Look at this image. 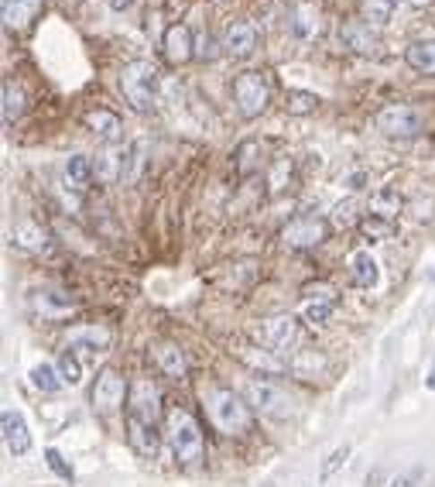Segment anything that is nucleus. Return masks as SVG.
Returning <instances> with one entry per match:
<instances>
[{
  "label": "nucleus",
  "instance_id": "obj_21",
  "mask_svg": "<svg viewBox=\"0 0 435 487\" xmlns=\"http://www.w3.org/2000/svg\"><path fill=\"white\" fill-rule=\"evenodd\" d=\"M288 370L295 378H302V381H312L326 370V357L319 351H312V347H305V351H295L288 357Z\"/></svg>",
  "mask_w": 435,
  "mask_h": 487
},
{
  "label": "nucleus",
  "instance_id": "obj_30",
  "mask_svg": "<svg viewBox=\"0 0 435 487\" xmlns=\"http://www.w3.org/2000/svg\"><path fill=\"white\" fill-rule=\"evenodd\" d=\"M284 110H288L291 117L316 114V110H319V97H316V93H309V90H288V97H284Z\"/></svg>",
  "mask_w": 435,
  "mask_h": 487
},
{
  "label": "nucleus",
  "instance_id": "obj_7",
  "mask_svg": "<svg viewBox=\"0 0 435 487\" xmlns=\"http://www.w3.org/2000/svg\"><path fill=\"white\" fill-rule=\"evenodd\" d=\"M244 395L254 409L261 412V415H271V419H288L295 412V398L282 385H274V381H257L254 378V381L244 385Z\"/></svg>",
  "mask_w": 435,
  "mask_h": 487
},
{
  "label": "nucleus",
  "instance_id": "obj_39",
  "mask_svg": "<svg viewBox=\"0 0 435 487\" xmlns=\"http://www.w3.org/2000/svg\"><path fill=\"white\" fill-rule=\"evenodd\" d=\"M196 56L203 62H213L216 56H220V48H216V39L209 35V31H203L199 39H196Z\"/></svg>",
  "mask_w": 435,
  "mask_h": 487
},
{
  "label": "nucleus",
  "instance_id": "obj_36",
  "mask_svg": "<svg viewBox=\"0 0 435 487\" xmlns=\"http://www.w3.org/2000/svg\"><path fill=\"white\" fill-rule=\"evenodd\" d=\"M333 309H336V302L333 299H312V302H305V319L309 323H326L329 316H333Z\"/></svg>",
  "mask_w": 435,
  "mask_h": 487
},
{
  "label": "nucleus",
  "instance_id": "obj_20",
  "mask_svg": "<svg viewBox=\"0 0 435 487\" xmlns=\"http://www.w3.org/2000/svg\"><path fill=\"white\" fill-rule=\"evenodd\" d=\"M41 4L45 0H4V24H7V31L28 28L31 18L41 11Z\"/></svg>",
  "mask_w": 435,
  "mask_h": 487
},
{
  "label": "nucleus",
  "instance_id": "obj_5",
  "mask_svg": "<svg viewBox=\"0 0 435 487\" xmlns=\"http://www.w3.org/2000/svg\"><path fill=\"white\" fill-rule=\"evenodd\" d=\"M374 127H378L384 137L408 141V137L422 135V127H425V114H422L418 107H412V103H387V107H380L378 110Z\"/></svg>",
  "mask_w": 435,
  "mask_h": 487
},
{
  "label": "nucleus",
  "instance_id": "obj_31",
  "mask_svg": "<svg viewBox=\"0 0 435 487\" xmlns=\"http://www.w3.org/2000/svg\"><path fill=\"white\" fill-rule=\"evenodd\" d=\"M360 234H363V240H370V244H380V240H387V237L395 234V223L370 213L360 220Z\"/></svg>",
  "mask_w": 435,
  "mask_h": 487
},
{
  "label": "nucleus",
  "instance_id": "obj_14",
  "mask_svg": "<svg viewBox=\"0 0 435 487\" xmlns=\"http://www.w3.org/2000/svg\"><path fill=\"white\" fill-rule=\"evenodd\" d=\"M161 52L171 65H186L189 59H196V39L186 24H169L165 39H161Z\"/></svg>",
  "mask_w": 435,
  "mask_h": 487
},
{
  "label": "nucleus",
  "instance_id": "obj_45",
  "mask_svg": "<svg viewBox=\"0 0 435 487\" xmlns=\"http://www.w3.org/2000/svg\"><path fill=\"white\" fill-rule=\"evenodd\" d=\"M425 385H429V388L435 391V370H432V378H429V381H425Z\"/></svg>",
  "mask_w": 435,
  "mask_h": 487
},
{
  "label": "nucleus",
  "instance_id": "obj_2",
  "mask_svg": "<svg viewBox=\"0 0 435 487\" xmlns=\"http://www.w3.org/2000/svg\"><path fill=\"white\" fill-rule=\"evenodd\" d=\"M209 422L220 429L223 436H244L250 429V409L233 388H206L203 391Z\"/></svg>",
  "mask_w": 435,
  "mask_h": 487
},
{
  "label": "nucleus",
  "instance_id": "obj_34",
  "mask_svg": "<svg viewBox=\"0 0 435 487\" xmlns=\"http://www.w3.org/2000/svg\"><path fill=\"white\" fill-rule=\"evenodd\" d=\"M31 385L39 391H45V395H56L58 388H62V378H58L56 368H48V364H39V368L31 370Z\"/></svg>",
  "mask_w": 435,
  "mask_h": 487
},
{
  "label": "nucleus",
  "instance_id": "obj_16",
  "mask_svg": "<svg viewBox=\"0 0 435 487\" xmlns=\"http://www.w3.org/2000/svg\"><path fill=\"white\" fill-rule=\"evenodd\" d=\"M0 429H4V443L11 449V457H24L31 449V432H28V422L18 409H4Z\"/></svg>",
  "mask_w": 435,
  "mask_h": 487
},
{
  "label": "nucleus",
  "instance_id": "obj_41",
  "mask_svg": "<svg viewBox=\"0 0 435 487\" xmlns=\"http://www.w3.org/2000/svg\"><path fill=\"white\" fill-rule=\"evenodd\" d=\"M353 216H357V203H353V199H346V203H340V206H336L333 220H336L340 227H350V223H353Z\"/></svg>",
  "mask_w": 435,
  "mask_h": 487
},
{
  "label": "nucleus",
  "instance_id": "obj_19",
  "mask_svg": "<svg viewBox=\"0 0 435 487\" xmlns=\"http://www.w3.org/2000/svg\"><path fill=\"white\" fill-rule=\"evenodd\" d=\"M83 124L90 127V135H96L100 141H107V144H117V141L124 137V124H120V117H117L114 110H103V107L90 110Z\"/></svg>",
  "mask_w": 435,
  "mask_h": 487
},
{
  "label": "nucleus",
  "instance_id": "obj_37",
  "mask_svg": "<svg viewBox=\"0 0 435 487\" xmlns=\"http://www.w3.org/2000/svg\"><path fill=\"white\" fill-rule=\"evenodd\" d=\"M346 460H350V443H343V447H336L333 453H329V460L322 464L319 477H322V481H329V477H333V474H336V470H340Z\"/></svg>",
  "mask_w": 435,
  "mask_h": 487
},
{
  "label": "nucleus",
  "instance_id": "obj_43",
  "mask_svg": "<svg viewBox=\"0 0 435 487\" xmlns=\"http://www.w3.org/2000/svg\"><path fill=\"white\" fill-rule=\"evenodd\" d=\"M405 7H412V11H425V7H432L435 0H401Z\"/></svg>",
  "mask_w": 435,
  "mask_h": 487
},
{
  "label": "nucleus",
  "instance_id": "obj_17",
  "mask_svg": "<svg viewBox=\"0 0 435 487\" xmlns=\"http://www.w3.org/2000/svg\"><path fill=\"white\" fill-rule=\"evenodd\" d=\"M152 357H154V364H158V370H161L165 378H171V381L186 378V370H189L186 351H182L178 344H171V340H161V344H154Z\"/></svg>",
  "mask_w": 435,
  "mask_h": 487
},
{
  "label": "nucleus",
  "instance_id": "obj_24",
  "mask_svg": "<svg viewBox=\"0 0 435 487\" xmlns=\"http://www.w3.org/2000/svg\"><path fill=\"white\" fill-rule=\"evenodd\" d=\"M405 62H408L415 73L435 76V39L412 41V45H408V52H405Z\"/></svg>",
  "mask_w": 435,
  "mask_h": 487
},
{
  "label": "nucleus",
  "instance_id": "obj_25",
  "mask_svg": "<svg viewBox=\"0 0 435 487\" xmlns=\"http://www.w3.org/2000/svg\"><path fill=\"white\" fill-rule=\"evenodd\" d=\"M14 244L24 248V251H48V230L39 227L35 220H21L18 227H14Z\"/></svg>",
  "mask_w": 435,
  "mask_h": 487
},
{
  "label": "nucleus",
  "instance_id": "obj_10",
  "mask_svg": "<svg viewBox=\"0 0 435 487\" xmlns=\"http://www.w3.org/2000/svg\"><path fill=\"white\" fill-rule=\"evenodd\" d=\"M340 41L343 48H350L353 56H363V59H378L380 52V35L374 24H367V21H346L340 28Z\"/></svg>",
  "mask_w": 435,
  "mask_h": 487
},
{
  "label": "nucleus",
  "instance_id": "obj_26",
  "mask_svg": "<svg viewBox=\"0 0 435 487\" xmlns=\"http://www.w3.org/2000/svg\"><path fill=\"white\" fill-rule=\"evenodd\" d=\"M397 7H401V0H363L360 4V18L367 24H374V28H384V24H391Z\"/></svg>",
  "mask_w": 435,
  "mask_h": 487
},
{
  "label": "nucleus",
  "instance_id": "obj_28",
  "mask_svg": "<svg viewBox=\"0 0 435 487\" xmlns=\"http://www.w3.org/2000/svg\"><path fill=\"white\" fill-rule=\"evenodd\" d=\"M401 210H405V196L397 193V189H380V193L370 196V213L374 216L395 220Z\"/></svg>",
  "mask_w": 435,
  "mask_h": 487
},
{
  "label": "nucleus",
  "instance_id": "obj_22",
  "mask_svg": "<svg viewBox=\"0 0 435 487\" xmlns=\"http://www.w3.org/2000/svg\"><path fill=\"white\" fill-rule=\"evenodd\" d=\"M93 178H96V172H93V161H90V158L69 155V161H65V186H69L73 193H86Z\"/></svg>",
  "mask_w": 435,
  "mask_h": 487
},
{
  "label": "nucleus",
  "instance_id": "obj_38",
  "mask_svg": "<svg viewBox=\"0 0 435 487\" xmlns=\"http://www.w3.org/2000/svg\"><path fill=\"white\" fill-rule=\"evenodd\" d=\"M45 464L56 470L62 481H73V477H76V470L69 467L65 460H62V453H58V449H45Z\"/></svg>",
  "mask_w": 435,
  "mask_h": 487
},
{
  "label": "nucleus",
  "instance_id": "obj_42",
  "mask_svg": "<svg viewBox=\"0 0 435 487\" xmlns=\"http://www.w3.org/2000/svg\"><path fill=\"white\" fill-rule=\"evenodd\" d=\"M415 481H418V474H397V477L387 487H418Z\"/></svg>",
  "mask_w": 435,
  "mask_h": 487
},
{
  "label": "nucleus",
  "instance_id": "obj_8",
  "mask_svg": "<svg viewBox=\"0 0 435 487\" xmlns=\"http://www.w3.org/2000/svg\"><path fill=\"white\" fill-rule=\"evenodd\" d=\"M326 237H329V223L316 213L291 216L282 227V240L295 251H312V248L326 244Z\"/></svg>",
  "mask_w": 435,
  "mask_h": 487
},
{
  "label": "nucleus",
  "instance_id": "obj_11",
  "mask_svg": "<svg viewBox=\"0 0 435 487\" xmlns=\"http://www.w3.org/2000/svg\"><path fill=\"white\" fill-rule=\"evenodd\" d=\"M28 306H31L35 316L48 319V323H56V319H65L69 312H76V299H73V295H65V292H58V289H39V292H31Z\"/></svg>",
  "mask_w": 435,
  "mask_h": 487
},
{
  "label": "nucleus",
  "instance_id": "obj_33",
  "mask_svg": "<svg viewBox=\"0 0 435 487\" xmlns=\"http://www.w3.org/2000/svg\"><path fill=\"white\" fill-rule=\"evenodd\" d=\"M240 357H244L250 368H257V370H267V374H278V370L284 368V361L282 357H274V353H267V351H240Z\"/></svg>",
  "mask_w": 435,
  "mask_h": 487
},
{
  "label": "nucleus",
  "instance_id": "obj_1",
  "mask_svg": "<svg viewBox=\"0 0 435 487\" xmlns=\"http://www.w3.org/2000/svg\"><path fill=\"white\" fill-rule=\"evenodd\" d=\"M158 415H161V391L152 378H134L127 395V439L141 457L158 453Z\"/></svg>",
  "mask_w": 435,
  "mask_h": 487
},
{
  "label": "nucleus",
  "instance_id": "obj_15",
  "mask_svg": "<svg viewBox=\"0 0 435 487\" xmlns=\"http://www.w3.org/2000/svg\"><path fill=\"white\" fill-rule=\"evenodd\" d=\"M288 31H291L299 41L319 39V31H322L319 7H316V4H309V0H299V4L291 7V14H288Z\"/></svg>",
  "mask_w": 435,
  "mask_h": 487
},
{
  "label": "nucleus",
  "instance_id": "obj_18",
  "mask_svg": "<svg viewBox=\"0 0 435 487\" xmlns=\"http://www.w3.org/2000/svg\"><path fill=\"white\" fill-rule=\"evenodd\" d=\"M299 319L295 316H271L265 323V340L271 351H288L291 344H299Z\"/></svg>",
  "mask_w": 435,
  "mask_h": 487
},
{
  "label": "nucleus",
  "instance_id": "obj_4",
  "mask_svg": "<svg viewBox=\"0 0 435 487\" xmlns=\"http://www.w3.org/2000/svg\"><path fill=\"white\" fill-rule=\"evenodd\" d=\"M165 436H169V447L178 464L192 467L203 460V429L192 419V412L178 409V405L165 412Z\"/></svg>",
  "mask_w": 435,
  "mask_h": 487
},
{
  "label": "nucleus",
  "instance_id": "obj_12",
  "mask_svg": "<svg viewBox=\"0 0 435 487\" xmlns=\"http://www.w3.org/2000/svg\"><path fill=\"white\" fill-rule=\"evenodd\" d=\"M223 52H227L230 59H247V56H254L257 52V45H261V35H257V28L250 24V21H233L227 31H223Z\"/></svg>",
  "mask_w": 435,
  "mask_h": 487
},
{
  "label": "nucleus",
  "instance_id": "obj_29",
  "mask_svg": "<svg viewBox=\"0 0 435 487\" xmlns=\"http://www.w3.org/2000/svg\"><path fill=\"white\" fill-rule=\"evenodd\" d=\"M261 144L257 141H240L237 144V176L240 178H250L257 169H261Z\"/></svg>",
  "mask_w": 435,
  "mask_h": 487
},
{
  "label": "nucleus",
  "instance_id": "obj_44",
  "mask_svg": "<svg viewBox=\"0 0 435 487\" xmlns=\"http://www.w3.org/2000/svg\"><path fill=\"white\" fill-rule=\"evenodd\" d=\"M131 4H134V0H110V7H114V11H127Z\"/></svg>",
  "mask_w": 435,
  "mask_h": 487
},
{
  "label": "nucleus",
  "instance_id": "obj_35",
  "mask_svg": "<svg viewBox=\"0 0 435 487\" xmlns=\"http://www.w3.org/2000/svg\"><path fill=\"white\" fill-rule=\"evenodd\" d=\"M58 378H62V385H79L83 381V370H79V361L73 351H65L58 357Z\"/></svg>",
  "mask_w": 435,
  "mask_h": 487
},
{
  "label": "nucleus",
  "instance_id": "obj_3",
  "mask_svg": "<svg viewBox=\"0 0 435 487\" xmlns=\"http://www.w3.org/2000/svg\"><path fill=\"white\" fill-rule=\"evenodd\" d=\"M120 93L134 114H152L158 100V65L152 59H134L120 69Z\"/></svg>",
  "mask_w": 435,
  "mask_h": 487
},
{
  "label": "nucleus",
  "instance_id": "obj_9",
  "mask_svg": "<svg viewBox=\"0 0 435 487\" xmlns=\"http://www.w3.org/2000/svg\"><path fill=\"white\" fill-rule=\"evenodd\" d=\"M127 395H131V388L124 385L120 370L103 368L100 374H96L93 391H90V402H93V412H100V415H114V412L127 402Z\"/></svg>",
  "mask_w": 435,
  "mask_h": 487
},
{
  "label": "nucleus",
  "instance_id": "obj_32",
  "mask_svg": "<svg viewBox=\"0 0 435 487\" xmlns=\"http://www.w3.org/2000/svg\"><path fill=\"white\" fill-rule=\"evenodd\" d=\"M291 158H278L274 165H271V172H267V193L271 196H278V193H284L288 186H291Z\"/></svg>",
  "mask_w": 435,
  "mask_h": 487
},
{
  "label": "nucleus",
  "instance_id": "obj_40",
  "mask_svg": "<svg viewBox=\"0 0 435 487\" xmlns=\"http://www.w3.org/2000/svg\"><path fill=\"white\" fill-rule=\"evenodd\" d=\"M302 295H305V302H312V299H333V302H336V292H333V285H326V282L305 285Z\"/></svg>",
  "mask_w": 435,
  "mask_h": 487
},
{
  "label": "nucleus",
  "instance_id": "obj_13",
  "mask_svg": "<svg viewBox=\"0 0 435 487\" xmlns=\"http://www.w3.org/2000/svg\"><path fill=\"white\" fill-rule=\"evenodd\" d=\"M114 344V333H110V326H103V323H79V326H73V330L65 333V347L69 351H107Z\"/></svg>",
  "mask_w": 435,
  "mask_h": 487
},
{
  "label": "nucleus",
  "instance_id": "obj_6",
  "mask_svg": "<svg viewBox=\"0 0 435 487\" xmlns=\"http://www.w3.org/2000/svg\"><path fill=\"white\" fill-rule=\"evenodd\" d=\"M233 103H237L240 117H261L271 103V83L261 73H240L233 79Z\"/></svg>",
  "mask_w": 435,
  "mask_h": 487
},
{
  "label": "nucleus",
  "instance_id": "obj_27",
  "mask_svg": "<svg viewBox=\"0 0 435 487\" xmlns=\"http://www.w3.org/2000/svg\"><path fill=\"white\" fill-rule=\"evenodd\" d=\"M0 107H4V124L7 127L18 124L21 114H24V90H21L14 79H4V100H0Z\"/></svg>",
  "mask_w": 435,
  "mask_h": 487
},
{
  "label": "nucleus",
  "instance_id": "obj_23",
  "mask_svg": "<svg viewBox=\"0 0 435 487\" xmlns=\"http://www.w3.org/2000/svg\"><path fill=\"white\" fill-rule=\"evenodd\" d=\"M350 274H353V282H357L360 289H378L380 268H378V261H374V254L370 251L353 254V257H350Z\"/></svg>",
  "mask_w": 435,
  "mask_h": 487
}]
</instances>
